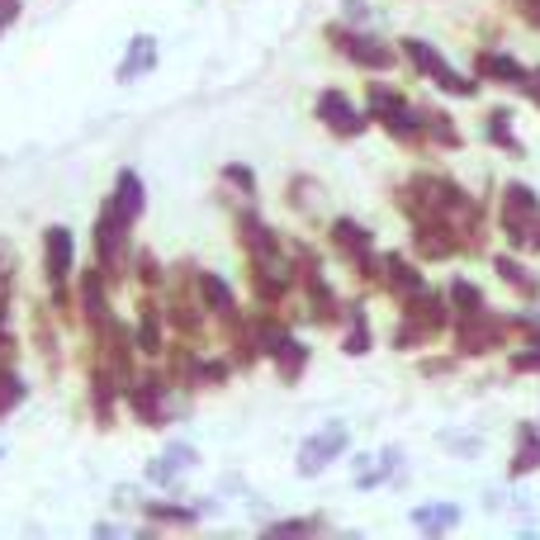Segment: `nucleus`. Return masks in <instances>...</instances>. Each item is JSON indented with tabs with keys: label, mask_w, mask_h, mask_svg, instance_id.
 Listing matches in <instances>:
<instances>
[{
	"label": "nucleus",
	"mask_w": 540,
	"mask_h": 540,
	"mask_svg": "<svg viewBox=\"0 0 540 540\" xmlns=\"http://www.w3.org/2000/svg\"><path fill=\"white\" fill-rule=\"evenodd\" d=\"M337 43H346V53L356 57V62H370V67H389L394 62V53H379V43H370V38H360V34H342L337 29Z\"/></svg>",
	"instance_id": "nucleus-7"
},
{
	"label": "nucleus",
	"mask_w": 540,
	"mask_h": 540,
	"mask_svg": "<svg viewBox=\"0 0 540 540\" xmlns=\"http://www.w3.org/2000/svg\"><path fill=\"white\" fill-rule=\"evenodd\" d=\"M67 275H72V233L67 228H48V280L62 289Z\"/></svg>",
	"instance_id": "nucleus-4"
},
{
	"label": "nucleus",
	"mask_w": 540,
	"mask_h": 540,
	"mask_svg": "<svg viewBox=\"0 0 540 540\" xmlns=\"http://www.w3.org/2000/svg\"><path fill=\"white\" fill-rule=\"evenodd\" d=\"M152 62H157V43L152 38H133L128 43V57H124V67H119V81H133L138 72H152Z\"/></svg>",
	"instance_id": "nucleus-6"
},
{
	"label": "nucleus",
	"mask_w": 540,
	"mask_h": 540,
	"mask_svg": "<svg viewBox=\"0 0 540 540\" xmlns=\"http://www.w3.org/2000/svg\"><path fill=\"white\" fill-rule=\"evenodd\" d=\"M346 351H351V356H360V351H370V332H365V327H351V337H346Z\"/></svg>",
	"instance_id": "nucleus-16"
},
{
	"label": "nucleus",
	"mask_w": 540,
	"mask_h": 540,
	"mask_svg": "<svg viewBox=\"0 0 540 540\" xmlns=\"http://www.w3.org/2000/svg\"><path fill=\"white\" fill-rule=\"evenodd\" d=\"M166 460H171L176 469H190V465H195V450H190V446H171V450H166Z\"/></svg>",
	"instance_id": "nucleus-17"
},
{
	"label": "nucleus",
	"mask_w": 540,
	"mask_h": 540,
	"mask_svg": "<svg viewBox=\"0 0 540 540\" xmlns=\"http://www.w3.org/2000/svg\"><path fill=\"white\" fill-rule=\"evenodd\" d=\"M114 209L124 214V223H133V218L143 214V180H138V171H119V185H114Z\"/></svg>",
	"instance_id": "nucleus-5"
},
{
	"label": "nucleus",
	"mask_w": 540,
	"mask_h": 540,
	"mask_svg": "<svg viewBox=\"0 0 540 540\" xmlns=\"http://www.w3.org/2000/svg\"><path fill=\"white\" fill-rule=\"evenodd\" d=\"M413 522L422 526V531H450V526L460 522V507H417L413 512Z\"/></svg>",
	"instance_id": "nucleus-8"
},
{
	"label": "nucleus",
	"mask_w": 540,
	"mask_h": 540,
	"mask_svg": "<svg viewBox=\"0 0 540 540\" xmlns=\"http://www.w3.org/2000/svg\"><path fill=\"white\" fill-rule=\"evenodd\" d=\"M450 299L465 308V313H479V308H484V299H479V289H474V285H455V289H450Z\"/></svg>",
	"instance_id": "nucleus-15"
},
{
	"label": "nucleus",
	"mask_w": 540,
	"mask_h": 540,
	"mask_svg": "<svg viewBox=\"0 0 540 540\" xmlns=\"http://www.w3.org/2000/svg\"><path fill=\"white\" fill-rule=\"evenodd\" d=\"M199 289H204V299H209V308H218L223 318L233 313V294H228V285H223L218 275H199Z\"/></svg>",
	"instance_id": "nucleus-10"
},
{
	"label": "nucleus",
	"mask_w": 540,
	"mask_h": 540,
	"mask_svg": "<svg viewBox=\"0 0 540 540\" xmlns=\"http://www.w3.org/2000/svg\"><path fill=\"white\" fill-rule=\"evenodd\" d=\"M536 465H540V436L526 427V432H522V450L512 455V474H531Z\"/></svg>",
	"instance_id": "nucleus-9"
},
{
	"label": "nucleus",
	"mask_w": 540,
	"mask_h": 540,
	"mask_svg": "<svg viewBox=\"0 0 540 540\" xmlns=\"http://www.w3.org/2000/svg\"><path fill=\"white\" fill-rule=\"evenodd\" d=\"M228 180H233V185H242V190H256V180L247 176L242 166H228Z\"/></svg>",
	"instance_id": "nucleus-18"
},
{
	"label": "nucleus",
	"mask_w": 540,
	"mask_h": 540,
	"mask_svg": "<svg viewBox=\"0 0 540 540\" xmlns=\"http://www.w3.org/2000/svg\"><path fill=\"white\" fill-rule=\"evenodd\" d=\"M133 408H138L143 417L162 413V384H152V379H147V384H138V389H133Z\"/></svg>",
	"instance_id": "nucleus-11"
},
{
	"label": "nucleus",
	"mask_w": 540,
	"mask_h": 540,
	"mask_svg": "<svg viewBox=\"0 0 540 540\" xmlns=\"http://www.w3.org/2000/svg\"><path fill=\"white\" fill-rule=\"evenodd\" d=\"M389 275H394L398 289H408V294H422V280H417L413 266H403V261H389Z\"/></svg>",
	"instance_id": "nucleus-14"
},
{
	"label": "nucleus",
	"mask_w": 540,
	"mask_h": 540,
	"mask_svg": "<svg viewBox=\"0 0 540 540\" xmlns=\"http://www.w3.org/2000/svg\"><path fill=\"white\" fill-rule=\"evenodd\" d=\"M479 67H484L488 76H503V81H517V86H522V81H526V72H522V67H517V62H512V57H503V53L484 57V62H479Z\"/></svg>",
	"instance_id": "nucleus-12"
},
{
	"label": "nucleus",
	"mask_w": 540,
	"mask_h": 540,
	"mask_svg": "<svg viewBox=\"0 0 540 540\" xmlns=\"http://www.w3.org/2000/svg\"><path fill=\"white\" fill-rule=\"evenodd\" d=\"M346 15H351V19H370V5H360V0H346Z\"/></svg>",
	"instance_id": "nucleus-19"
},
{
	"label": "nucleus",
	"mask_w": 540,
	"mask_h": 540,
	"mask_svg": "<svg viewBox=\"0 0 540 540\" xmlns=\"http://www.w3.org/2000/svg\"><path fill=\"white\" fill-rule=\"evenodd\" d=\"M19 398H24V384H19V375H10V370H0V413H10Z\"/></svg>",
	"instance_id": "nucleus-13"
},
{
	"label": "nucleus",
	"mask_w": 540,
	"mask_h": 540,
	"mask_svg": "<svg viewBox=\"0 0 540 540\" xmlns=\"http://www.w3.org/2000/svg\"><path fill=\"white\" fill-rule=\"evenodd\" d=\"M403 53L413 57V62H417V67H422L427 76H436V81H441V86H446L450 95H469V90H474V86L465 81V76H455V72H450V67H446V57H436L432 48L422 43V38H408V43H403Z\"/></svg>",
	"instance_id": "nucleus-1"
},
{
	"label": "nucleus",
	"mask_w": 540,
	"mask_h": 540,
	"mask_svg": "<svg viewBox=\"0 0 540 540\" xmlns=\"http://www.w3.org/2000/svg\"><path fill=\"white\" fill-rule=\"evenodd\" d=\"M346 450V432L342 427H332V432H318L313 441H304V450H299V474H323V465L332 460V455H342Z\"/></svg>",
	"instance_id": "nucleus-2"
},
{
	"label": "nucleus",
	"mask_w": 540,
	"mask_h": 540,
	"mask_svg": "<svg viewBox=\"0 0 540 540\" xmlns=\"http://www.w3.org/2000/svg\"><path fill=\"white\" fill-rule=\"evenodd\" d=\"M318 114H323L327 124L337 128V133H346V138H351V133H360V114L351 109V100H346L342 90H327L323 100H318Z\"/></svg>",
	"instance_id": "nucleus-3"
}]
</instances>
